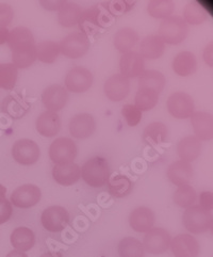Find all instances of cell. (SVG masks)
<instances>
[{
	"mask_svg": "<svg viewBox=\"0 0 213 257\" xmlns=\"http://www.w3.org/2000/svg\"><path fill=\"white\" fill-rule=\"evenodd\" d=\"M80 172L83 181L94 188L105 186L110 179L108 161L102 157H94L88 160L82 166Z\"/></svg>",
	"mask_w": 213,
	"mask_h": 257,
	"instance_id": "6da1fadb",
	"label": "cell"
},
{
	"mask_svg": "<svg viewBox=\"0 0 213 257\" xmlns=\"http://www.w3.org/2000/svg\"><path fill=\"white\" fill-rule=\"evenodd\" d=\"M187 34V24L180 16H170L161 23L159 37L166 44L176 45L184 41Z\"/></svg>",
	"mask_w": 213,
	"mask_h": 257,
	"instance_id": "7a4b0ae2",
	"label": "cell"
},
{
	"mask_svg": "<svg viewBox=\"0 0 213 257\" xmlns=\"http://www.w3.org/2000/svg\"><path fill=\"white\" fill-rule=\"evenodd\" d=\"M182 222L190 233L201 234L212 227V215L200 206H191L183 212Z\"/></svg>",
	"mask_w": 213,
	"mask_h": 257,
	"instance_id": "3957f363",
	"label": "cell"
},
{
	"mask_svg": "<svg viewBox=\"0 0 213 257\" xmlns=\"http://www.w3.org/2000/svg\"><path fill=\"white\" fill-rule=\"evenodd\" d=\"M60 53L67 58L77 59L84 56L90 48V41L82 32H73L59 43Z\"/></svg>",
	"mask_w": 213,
	"mask_h": 257,
	"instance_id": "277c9868",
	"label": "cell"
},
{
	"mask_svg": "<svg viewBox=\"0 0 213 257\" xmlns=\"http://www.w3.org/2000/svg\"><path fill=\"white\" fill-rule=\"evenodd\" d=\"M77 156V147L73 140L58 138L49 148V157L56 165L71 164Z\"/></svg>",
	"mask_w": 213,
	"mask_h": 257,
	"instance_id": "5b68a950",
	"label": "cell"
},
{
	"mask_svg": "<svg viewBox=\"0 0 213 257\" xmlns=\"http://www.w3.org/2000/svg\"><path fill=\"white\" fill-rule=\"evenodd\" d=\"M41 222L43 227L48 232H62L70 222V215L61 206H50L43 211Z\"/></svg>",
	"mask_w": 213,
	"mask_h": 257,
	"instance_id": "8992f818",
	"label": "cell"
},
{
	"mask_svg": "<svg viewBox=\"0 0 213 257\" xmlns=\"http://www.w3.org/2000/svg\"><path fill=\"white\" fill-rule=\"evenodd\" d=\"M41 155L39 145L29 139L16 141L12 148V156L22 166H31L39 160Z\"/></svg>",
	"mask_w": 213,
	"mask_h": 257,
	"instance_id": "52a82bcc",
	"label": "cell"
},
{
	"mask_svg": "<svg viewBox=\"0 0 213 257\" xmlns=\"http://www.w3.org/2000/svg\"><path fill=\"white\" fill-rule=\"evenodd\" d=\"M168 112L176 118H187L194 113V101L190 95L183 92L172 94L166 102Z\"/></svg>",
	"mask_w": 213,
	"mask_h": 257,
	"instance_id": "ba28073f",
	"label": "cell"
},
{
	"mask_svg": "<svg viewBox=\"0 0 213 257\" xmlns=\"http://www.w3.org/2000/svg\"><path fill=\"white\" fill-rule=\"evenodd\" d=\"M170 236L167 230L161 227L151 228L144 238V250L150 254L159 255L167 251L170 244Z\"/></svg>",
	"mask_w": 213,
	"mask_h": 257,
	"instance_id": "9c48e42d",
	"label": "cell"
},
{
	"mask_svg": "<svg viewBox=\"0 0 213 257\" xmlns=\"http://www.w3.org/2000/svg\"><path fill=\"white\" fill-rule=\"evenodd\" d=\"M41 196L42 192L38 186L23 185L13 191L10 203L19 208H30L41 201Z\"/></svg>",
	"mask_w": 213,
	"mask_h": 257,
	"instance_id": "30bf717a",
	"label": "cell"
},
{
	"mask_svg": "<svg viewBox=\"0 0 213 257\" xmlns=\"http://www.w3.org/2000/svg\"><path fill=\"white\" fill-rule=\"evenodd\" d=\"M93 84V75L87 68L77 66L68 72L65 78V87L74 93L88 91Z\"/></svg>",
	"mask_w": 213,
	"mask_h": 257,
	"instance_id": "8fae6325",
	"label": "cell"
},
{
	"mask_svg": "<svg viewBox=\"0 0 213 257\" xmlns=\"http://www.w3.org/2000/svg\"><path fill=\"white\" fill-rule=\"evenodd\" d=\"M170 249L175 257H197L199 244L190 234H180L170 240Z\"/></svg>",
	"mask_w": 213,
	"mask_h": 257,
	"instance_id": "7c38bea8",
	"label": "cell"
},
{
	"mask_svg": "<svg viewBox=\"0 0 213 257\" xmlns=\"http://www.w3.org/2000/svg\"><path fill=\"white\" fill-rule=\"evenodd\" d=\"M68 99L67 91L61 85L54 84L48 87L42 95V101L50 112H57L65 107Z\"/></svg>",
	"mask_w": 213,
	"mask_h": 257,
	"instance_id": "4fadbf2b",
	"label": "cell"
},
{
	"mask_svg": "<svg viewBox=\"0 0 213 257\" xmlns=\"http://www.w3.org/2000/svg\"><path fill=\"white\" fill-rule=\"evenodd\" d=\"M119 67H121L122 75L126 78H135L145 72V62L139 53L128 51L122 56Z\"/></svg>",
	"mask_w": 213,
	"mask_h": 257,
	"instance_id": "5bb4252c",
	"label": "cell"
},
{
	"mask_svg": "<svg viewBox=\"0 0 213 257\" xmlns=\"http://www.w3.org/2000/svg\"><path fill=\"white\" fill-rule=\"evenodd\" d=\"M130 91V81L122 74H115L106 81L105 94L113 101H121Z\"/></svg>",
	"mask_w": 213,
	"mask_h": 257,
	"instance_id": "9a60e30c",
	"label": "cell"
},
{
	"mask_svg": "<svg viewBox=\"0 0 213 257\" xmlns=\"http://www.w3.org/2000/svg\"><path fill=\"white\" fill-rule=\"evenodd\" d=\"M96 124L91 114H77L70 123V133L76 139H87L95 132Z\"/></svg>",
	"mask_w": 213,
	"mask_h": 257,
	"instance_id": "2e32d148",
	"label": "cell"
},
{
	"mask_svg": "<svg viewBox=\"0 0 213 257\" xmlns=\"http://www.w3.org/2000/svg\"><path fill=\"white\" fill-rule=\"evenodd\" d=\"M13 64L17 68L29 67L37 60L36 43L26 42L11 48Z\"/></svg>",
	"mask_w": 213,
	"mask_h": 257,
	"instance_id": "e0dca14e",
	"label": "cell"
},
{
	"mask_svg": "<svg viewBox=\"0 0 213 257\" xmlns=\"http://www.w3.org/2000/svg\"><path fill=\"white\" fill-rule=\"evenodd\" d=\"M191 123L198 140L208 141L213 138V118L207 112H194L191 116Z\"/></svg>",
	"mask_w": 213,
	"mask_h": 257,
	"instance_id": "ac0fdd59",
	"label": "cell"
},
{
	"mask_svg": "<svg viewBox=\"0 0 213 257\" xmlns=\"http://www.w3.org/2000/svg\"><path fill=\"white\" fill-rule=\"evenodd\" d=\"M53 176L59 185L72 186L78 182L81 177L80 168L74 162L65 165H56L53 169Z\"/></svg>",
	"mask_w": 213,
	"mask_h": 257,
	"instance_id": "d6986e66",
	"label": "cell"
},
{
	"mask_svg": "<svg viewBox=\"0 0 213 257\" xmlns=\"http://www.w3.org/2000/svg\"><path fill=\"white\" fill-rule=\"evenodd\" d=\"M167 177L174 185L180 187L187 185L193 177V168L185 161H175L167 169Z\"/></svg>",
	"mask_w": 213,
	"mask_h": 257,
	"instance_id": "ffe728a7",
	"label": "cell"
},
{
	"mask_svg": "<svg viewBox=\"0 0 213 257\" xmlns=\"http://www.w3.org/2000/svg\"><path fill=\"white\" fill-rule=\"evenodd\" d=\"M130 226L138 233H147L155 223V215L146 207L135 208L129 218Z\"/></svg>",
	"mask_w": 213,
	"mask_h": 257,
	"instance_id": "44dd1931",
	"label": "cell"
},
{
	"mask_svg": "<svg viewBox=\"0 0 213 257\" xmlns=\"http://www.w3.org/2000/svg\"><path fill=\"white\" fill-rule=\"evenodd\" d=\"M78 25L80 32H82L84 36L89 37L97 33L101 28L99 22V7L94 6L82 11L78 20Z\"/></svg>",
	"mask_w": 213,
	"mask_h": 257,
	"instance_id": "7402d4cb",
	"label": "cell"
},
{
	"mask_svg": "<svg viewBox=\"0 0 213 257\" xmlns=\"http://www.w3.org/2000/svg\"><path fill=\"white\" fill-rule=\"evenodd\" d=\"M60 128H61V121H60L59 115L55 112L46 111L37 119V130L39 134L46 138L55 137L60 132Z\"/></svg>",
	"mask_w": 213,
	"mask_h": 257,
	"instance_id": "603a6c76",
	"label": "cell"
},
{
	"mask_svg": "<svg viewBox=\"0 0 213 257\" xmlns=\"http://www.w3.org/2000/svg\"><path fill=\"white\" fill-rule=\"evenodd\" d=\"M11 244L16 251L27 252L31 250L36 243V235L29 227L21 226L15 228L11 234Z\"/></svg>",
	"mask_w": 213,
	"mask_h": 257,
	"instance_id": "cb8c5ba5",
	"label": "cell"
},
{
	"mask_svg": "<svg viewBox=\"0 0 213 257\" xmlns=\"http://www.w3.org/2000/svg\"><path fill=\"white\" fill-rule=\"evenodd\" d=\"M178 155L181 158L182 161L190 162L197 159L201 151L200 141L194 136L186 137L178 143Z\"/></svg>",
	"mask_w": 213,
	"mask_h": 257,
	"instance_id": "d4e9b609",
	"label": "cell"
},
{
	"mask_svg": "<svg viewBox=\"0 0 213 257\" xmlns=\"http://www.w3.org/2000/svg\"><path fill=\"white\" fill-rule=\"evenodd\" d=\"M197 62L195 56L190 51H182L178 54L173 61V70L179 76H190L195 73Z\"/></svg>",
	"mask_w": 213,
	"mask_h": 257,
	"instance_id": "484cf974",
	"label": "cell"
},
{
	"mask_svg": "<svg viewBox=\"0 0 213 257\" xmlns=\"http://www.w3.org/2000/svg\"><path fill=\"white\" fill-rule=\"evenodd\" d=\"M140 48L142 57L155 60L163 55L165 44L159 36H148L141 42Z\"/></svg>",
	"mask_w": 213,
	"mask_h": 257,
	"instance_id": "4316f807",
	"label": "cell"
},
{
	"mask_svg": "<svg viewBox=\"0 0 213 257\" xmlns=\"http://www.w3.org/2000/svg\"><path fill=\"white\" fill-rule=\"evenodd\" d=\"M81 12H82V9L79 5L65 2L59 10L58 21L60 25L63 26V27H66V28L74 27L75 25L78 24V20Z\"/></svg>",
	"mask_w": 213,
	"mask_h": 257,
	"instance_id": "83f0119b",
	"label": "cell"
},
{
	"mask_svg": "<svg viewBox=\"0 0 213 257\" xmlns=\"http://www.w3.org/2000/svg\"><path fill=\"white\" fill-rule=\"evenodd\" d=\"M139 87L160 93L165 87V78L158 71H145L139 77Z\"/></svg>",
	"mask_w": 213,
	"mask_h": 257,
	"instance_id": "f1b7e54d",
	"label": "cell"
},
{
	"mask_svg": "<svg viewBox=\"0 0 213 257\" xmlns=\"http://www.w3.org/2000/svg\"><path fill=\"white\" fill-rule=\"evenodd\" d=\"M138 33L130 28H124L116 32L114 36V46L115 48L123 54L130 51L131 48L138 42Z\"/></svg>",
	"mask_w": 213,
	"mask_h": 257,
	"instance_id": "f546056e",
	"label": "cell"
},
{
	"mask_svg": "<svg viewBox=\"0 0 213 257\" xmlns=\"http://www.w3.org/2000/svg\"><path fill=\"white\" fill-rule=\"evenodd\" d=\"M133 189V183L125 175H115L108 182V190L115 198H125Z\"/></svg>",
	"mask_w": 213,
	"mask_h": 257,
	"instance_id": "4dcf8cb0",
	"label": "cell"
},
{
	"mask_svg": "<svg viewBox=\"0 0 213 257\" xmlns=\"http://www.w3.org/2000/svg\"><path fill=\"white\" fill-rule=\"evenodd\" d=\"M37 58L41 62L54 63L60 54L59 43L54 41H44L36 45Z\"/></svg>",
	"mask_w": 213,
	"mask_h": 257,
	"instance_id": "1f68e13d",
	"label": "cell"
},
{
	"mask_svg": "<svg viewBox=\"0 0 213 257\" xmlns=\"http://www.w3.org/2000/svg\"><path fill=\"white\" fill-rule=\"evenodd\" d=\"M119 257H144L145 250L143 243L133 237L122 239L118 244Z\"/></svg>",
	"mask_w": 213,
	"mask_h": 257,
	"instance_id": "d6a6232c",
	"label": "cell"
},
{
	"mask_svg": "<svg viewBox=\"0 0 213 257\" xmlns=\"http://www.w3.org/2000/svg\"><path fill=\"white\" fill-rule=\"evenodd\" d=\"M159 101V93L149 89H140L135 95V107L141 112L151 110Z\"/></svg>",
	"mask_w": 213,
	"mask_h": 257,
	"instance_id": "836d02e7",
	"label": "cell"
},
{
	"mask_svg": "<svg viewBox=\"0 0 213 257\" xmlns=\"http://www.w3.org/2000/svg\"><path fill=\"white\" fill-rule=\"evenodd\" d=\"M167 128L163 123L156 122L148 125L144 131L143 138L150 144H160L166 141Z\"/></svg>",
	"mask_w": 213,
	"mask_h": 257,
	"instance_id": "e575fe53",
	"label": "cell"
},
{
	"mask_svg": "<svg viewBox=\"0 0 213 257\" xmlns=\"http://www.w3.org/2000/svg\"><path fill=\"white\" fill-rule=\"evenodd\" d=\"M175 4L172 0H151L148 3L147 10L149 15L155 19H167L173 13Z\"/></svg>",
	"mask_w": 213,
	"mask_h": 257,
	"instance_id": "d590c367",
	"label": "cell"
},
{
	"mask_svg": "<svg viewBox=\"0 0 213 257\" xmlns=\"http://www.w3.org/2000/svg\"><path fill=\"white\" fill-rule=\"evenodd\" d=\"M184 22L191 25H200L207 20L208 14L202 6L197 3H189L183 10Z\"/></svg>",
	"mask_w": 213,
	"mask_h": 257,
	"instance_id": "8d00e7d4",
	"label": "cell"
},
{
	"mask_svg": "<svg viewBox=\"0 0 213 257\" xmlns=\"http://www.w3.org/2000/svg\"><path fill=\"white\" fill-rule=\"evenodd\" d=\"M196 199H197V195H196V191L194 188L184 185L178 187V189L174 193V202L177 204L178 206L182 208H189L193 206Z\"/></svg>",
	"mask_w": 213,
	"mask_h": 257,
	"instance_id": "74e56055",
	"label": "cell"
},
{
	"mask_svg": "<svg viewBox=\"0 0 213 257\" xmlns=\"http://www.w3.org/2000/svg\"><path fill=\"white\" fill-rule=\"evenodd\" d=\"M17 80V68L13 63H0V88L12 90Z\"/></svg>",
	"mask_w": 213,
	"mask_h": 257,
	"instance_id": "f35d334b",
	"label": "cell"
},
{
	"mask_svg": "<svg viewBox=\"0 0 213 257\" xmlns=\"http://www.w3.org/2000/svg\"><path fill=\"white\" fill-rule=\"evenodd\" d=\"M7 42L9 44V47L12 48L16 45L22 44V43L34 42V38L32 32L29 29L25 27H17L14 28L11 32H9Z\"/></svg>",
	"mask_w": 213,
	"mask_h": 257,
	"instance_id": "ab89813d",
	"label": "cell"
},
{
	"mask_svg": "<svg viewBox=\"0 0 213 257\" xmlns=\"http://www.w3.org/2000/svg\"><path fill=\"white\" fill-rule=\"evenodd\" d=\"M104 7L109 11V13L113 17L122 15L128 12L133 7V2H123V0H117V2H109L102 3Z\"/></svg>",
	"mask_w": 213,
	"mask_h": 257,
	"instance_id": "60d3db41",
	"label": "cell"
},
{
	"mask_svg": "<svg viewBox=\"0 0 213 257\" xmlns=\"http://www.w3.org/2000/svg\"><path fill=\"white\" fill-rule=\"evenodd\" d=\"M122 114L130 127L136 126L142 119V112L134 105L127 104L122 109Z\"/></svg>",
	"mask_w": 213,
	"mask_h": 257,
	"instance_id": "b9f144b4",
	"label": "cell"
},
{
	"mask_svg": "<svg viewBox=\"0 0 213 257\" xmlns=\"http://www.w3.org/2000/svg\"><path fill=\"white\" fill-rule=\"evenodd\" d=\"M14 12L11 6L0 4V28H6L13 20Z\"/></svg>",
	"mask_w": 213,
	"mask_h": 257,
	"instance_id": "7bdbcfd3",
	"label": "cell"
},
{
	"mask_svg": "<svg viewBox=\"0 0 213 257\" xmlns=\"http://www.w3.org/2000/svg\"><path fill=\"white\" fill-rule=\"evenodd\" d=\"M13 213L12 204L7 199H0V224L10 220Z\"/></svg>",
	"mask_w": 213,
	"mask_h": 257,
	"instance_id": "ee69618b",
	"label": "cell"
},
{
	"mask_svg": "<svg viewBox=\"0 0 213 257\" xmlns=\"http://www.w3.org/2000/svg\"><path fill=\"white\" fill-rule=\"evenodd\" d=\"M199 206L204 210L210 211L213 207V194L211 191H204L199 195Z\"/></svg>",
	"mask_w": 213,
	"mask_h": 257,
	"instance_id": "f6af8a7d",
	"label": "cell"
},
{
	"mask_svg": "<svg viewBox=\"0 0 213 257\" xmlns=\"http://www.w3.org/2000/svg\"><path fill=\"white\" fill-rule=\"evenodd\" d=\"M65 2H41L42 6L45 7L47 10H50V11H55V10H60V8H61L63 6Z\"/></svg>",
	"mask_w": 213,
	"mask_h": 257,
	"instance_id": "bcb514c9",
	"label": "cell"
},
{
	"mask_svg": "<svg viewBox=\"0 0 213 257\" xmlns=\"http://www.w3.org/2000/svg\"><path fill=\"white\" fill-rule=\"evenodd\" d=\"M9 37V30L7 28H0V45L5 44L8 41Z\"/></svg>",
	"mask_w": 213,
	"mask_h": 257,
	"instance_id": "7dc6e473",
	"label": "cell"
},
{
	"mask_svg": "<svg viewBox=\"0 0 213 257\" xmlns=\"http://www.w3.org/2000/svg\"><path fill=\"white\" fill-rule=\"evenodd\" d=\"M7 257H28L27 254L24 252H20V251H11L7 255Z\"/></svg>",
	"mask_w": 213,
	"mask_h": 257,
	"instance_id": "c3c4849f",
	"label": "cell"
},
{
	"mask_svg": "<svg viewBox=\"0 0 213 257\" xmlns=\"http://www.w3.org/2000/svg\"><path fill=\"white\" fill-rule=\"evenodd\" d=\"M41 257H63V255L60 252H47L43 254Z\"/></svg>",
	"mask_w": 213,
	"mask_h": 257,
	"instance_id": "681fc988",
	"label": "cell"
},
{
	"mask_svg": "<svg viewBox=\"0 0 213 257\" xmlns=\"http://www.w3.org/2000/svg\"><path fill=\"white\" fill-rule=\"evenodd\" d=\"M6 193H7V188L0 184V199H6Z\"/></svg>",
	"mask_w": 213,
	"mask_h": 257,
	"instance_id": "f907efd6",
	"label": "cell"
}]
</instances>
